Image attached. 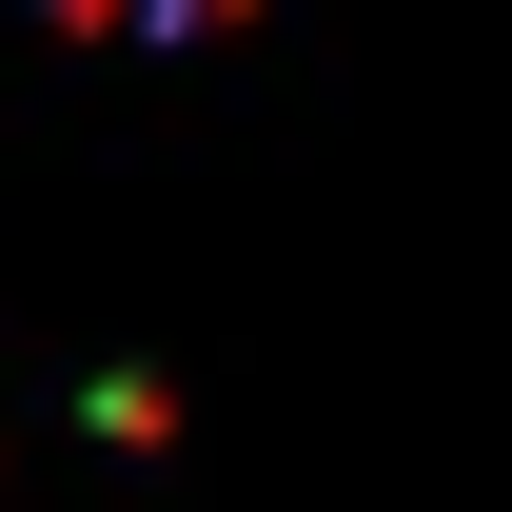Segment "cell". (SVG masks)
<instances>
[{
	"label": "cell",
	"mask_w": 512,
	"mask_h": 512,
	"mask_svg": "<svg viewBox=\"0 0 512 512\" xmlns=\"http://www.w3.org/2000/svg\"><path fill=\"white\" fill-rule=\"evenodd\" d=\"M40 20H79V40H178V20H237V0H40Z\"/></svg>",
	"instance_id": "1"
}]
</instances>
